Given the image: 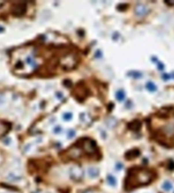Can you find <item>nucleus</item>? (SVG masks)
<instances>
[{
    "mask_svg": "<svg viewBox=\"0 0 174 193\" xmlns=\"http://www.w3.org/2000/svg\"><path fill=\"white\" fill-rule=\"evenodd\" d=\"M153 180V173L145 168H132L125 180V189L131 190L141 185L150 183Z\"/></svg>",
    "mask_w": 174,
    "mask_h": 193,
    "instance_id": "nucleus-1",
    "label": "nucleus"
},
{
    "mask_svg": "<svg viewBox=\"0 0 174 193\" xmlns=\"http://www.w3.org/2000/svg\"><path fill=\"white\" fill-rule=\"evenodd\" d=\"M82 142V148L85 153L89 155H92L97 150V146L94 141L90 139H84Z\"/></svg>",
    "mask_w": 174,
    "mask_h": 193,
    "instance_id": "nucleus-2",
    "label": "nucleus"
},
{
    "mask_svg": "<svg viewBox=\"0 0 174 193\" xmlns=\"http://www.w3.org/2000/svg\"><path fill=\"white\" fill-rule=\"evenodd\" d=\"M70 174L72 180H75V181H79L83 177L84 172L81 167L76 165V166H73L72 168H71Z\"/></svg>",
    "mask_w": 174,
    "mask_h": 193,
    "instance_id": "nucleus-3",
    "label": "nucleus"
},
{
    "mask_svg": "<svg viewBox=\"0 0 174 193\" xmlns=\"http://www.w3.org/2000/svg\"><path fill=\"white\" fill-rule=\"evenodd\" d=\"M81 155V153L78 149H71L69 151V156L70 158H72V159H75V158H77Z\"/></svg>",
    "mask_w": 174,
    "mask_h": 193,
    "instance_id": "nucleus-4",
    "label": "nucleus"
},
{
    "mask_svg": "<svg viewBox=\"0 0 174 193\" xmlns=\"http://www.w3.org/2000/svg\"><path fill=\"white\" fill-rule=\"evenodd\" d=\"M139 155V152L137 149H134V150L129 151L128 153H126V158L128 159H132L136 157H137Z\"/></svg>",
    "mask_w": 174,
    "mask_h": 193,
    "instance_id": "nucleus-5",
    "label": "nucleus"
},
{
    "mask_svg": "<svg viewBox=\"0 0 174 193\" xmlns=\"http://www.w3.org/2000/svg\"><path fill=\"white\" fill-rule=\"evenodd\" d=\"M88 175L92 178L97 177L99 175V170L97 168H90L88 169Z\"/></svg>",
    "mask_w": 174,
    "mask_h": 193,
    "instance_id": "nucleus-6",
    "label": "nucleus"
},
{
    "mask_svg": "<svg viewBox=\"0 0 174 193\" xmlns=\"http://www.w3.org/2000/svg\"><path fill=\"white\" fill-rule=\"evenodd\" d=\"M130 128L131 130H134V131H137L141 127V123L139 121H134V122H132L129 125Z\"/></svg>",
    "mask_w": 174,
    "mask_h": 193,
    "instance_id": "nucleus-7",
    "label": "nucleus"
},
{
    "mask_svg": "<svg viewBox=\"0 0 174 193\" xmlns=\"http://www.w3.org/2000/svg\"><path fill=\"white\" fill-rule=\"evenodd\" d=\"M163 189L166 192H170L173 189V184L170 181H166L162 185Z\"/></svg>",
    "mask_w": 174,
    "mask_h": 193,
    "instance_id": "nucleus-8",
    "label": "nucleus"
},
{
    "mask_svg": "<svg viewBox=\"0 0 174 193\" xmlns=\"http://www.w3.org/2000/svg\"><path fill=\"white\" fill-rule=\"evenodd\" d=\"M146 9L143 5H138L136 7V14H139V15H143V14H145L146 12H145Z\"/></svg>",
    "mask_w": 174,
    "mask_h": 193,
    "instance_id": "nucleus-9",
    "label": "nucleus"
},
{
    "mask_svg": "<svg viewBox=\"0 0 174 193\" xmlns=\"http://www.w3.org/2000/svg\"><path fill=\"white\" fill-rule=\"evenodd\" d=\"M107 181H108V184L112 185V186H115L116 185V183H117L115 178L114 177H112V176H108V178H107Z\"/></svg>",
    "mask_w": 174,
    "mask_h": 193,
    "instance_id": "nucleus-10",
    "label": "nucleus"
},
{
    "mask_svg": "<svg viewBox=\"0 0 174 193\" xmlns=\"http://www.w3.org/2000/svg\"><path fill=\"white\" fill-rule=\"evenodd\" d=\"M116 96H117V99H118V101H122V100H124V92L123 91H118V92H117V94H116Z\"/></svg>",
    "mask_w": 174,
    "mask_h": 193,
    "instance_id": "nucleus-11",
    "label": "nucleus"
},
{
    "mask_svg": "<svg viewBox=\"0 0 174 193\" xmlns=\"http://www.w3.org/2000/svg\"><path fill=\"white\" fill-rule=\"evenodd\" d=\"M146 88H148V90H149L150 91H155L156 90V87H155V85H154L151 82H149L146 85Z\"/></svg>",
    "mask_w": 174,
    "mask_h": 193,
    "instance_id": "nucleus-12",
    "label": "nucleus"
},
{
    "mask_svg": "<svg viewBox=\"0 0 174 193\" xmlns=\"http://www.w3.org/2000/svg\"><path fill=\"white\" fill-rule=\"evenodd\" d=\"M8 179L12 181H18L20 180V177L18 176H16L14 174H11L8 176Z\"/></svg>",
    "mask_w": 174,
    "mask_h": 193,
    "instance_id": "nucleus-13",
    "label": "nucleus"
},
{
    "mask_svg": "<svg viewBox=\"0 0 174 193\" xmlns=\"http://www.w3.org/2000/svg\"><path fill=\"white\" fill-rule=\"evenodd\" d=\"M64 119L66 120H70V118H72V114H70V113H67V114H65L63 116Z\"/></svg>",
    "mask_w": 174,
    "mask_h": 193,
    "instance_id": "nucleus-14",
    "label": "nucleus"
},
{
    "mask_svg": "<svg viewBox=\"0 0 174 193\" xmlns=\"http://www.w3.org/2000/svg\"><path fill=\"white\" fill-rule=\"evenodd\" d=\"M79 193H95V192L93 191H92V190H85V191L80 192Z\"/></svg>",
    "mask_w": 174,
    "mask_h": 193,
    "instance_id": "nucleus-15",
    "label": "nucleus"
},
{
    "mask_svg": "<svg viewBox=\"0 0 174 193\" xmlns=\"http://www.w3.org/2000/svg\"><path fill=\"white\" fill-rule=\"evenodd\" d=\"M121 168H122V165H121V164H117V169H118V170H121Z\"/></svg>",
    "mask_w": 174,
    "mask_h": 193,
    "instance_id": "nucleus-16",
    "label": "nucleus"
}]
</instances>
